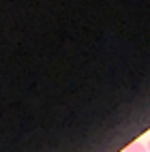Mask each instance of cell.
<instances>
[{"label": "cell", "instance_id": "7a4b0ae2", "mask_svg": "<svg viewBox=\"0 0 150 152\" xmlns=\"http://www.w3.org/2000/svg\"><path fill=\"white\" fill-rule=\"evenodd\" d=\"M146 148H148V152H150V139H148V144H146Z\"/></svg>", "mask_w": 150, "mask_h": 152}, {"label": "cell", "instance_id": "6da1fadb", "mask_svg": "<svg viewBox=\"0 0 150 152\" xmlns=\"http://www.w3.org/2000/svg\"><path fill=\"white\" fill-rule=\"evenodd\" d=\"M122 152H148V148L142 144V141H133V144H129Z\"/></svg>", "mask_w": 150, "mask_h": 152}]
</instances>
